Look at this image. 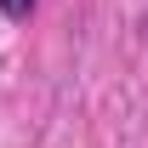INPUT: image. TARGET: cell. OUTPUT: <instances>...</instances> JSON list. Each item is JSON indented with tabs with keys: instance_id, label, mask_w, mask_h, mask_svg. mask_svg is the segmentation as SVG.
<instances>
[{
	"instance_id": "cell-1",
	"label": "cell",
	"mask_w": 148,
	"mask_h": 148,
	"mask_svg": "<svg viewBox=\"0 0 148 148\" xmlns=\"http://www.w3.org/2000/svg\"><path fill=\"white\" fill-rule=\"evenodd\" d=\"M0 12H6V17H29V12H34V0H0Z\"/></svg>"
}]
</instances>
